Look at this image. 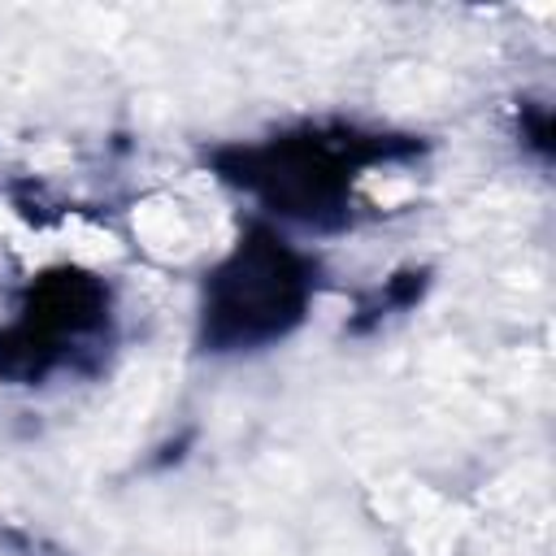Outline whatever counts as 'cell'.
Masks as SVG:
<instances>
[{
    "label": "cell",
    "instance_id": "6da1fadb",
    "mask_svg": "<svg viewBox=\"0 0 556 556\" xmlns=\"http://www.w3.org/2000/svg\"><path fill=\"white\" fill-rule=\"evenodd\" d=\"M135 230H139V239H143L156 256H174V252H182V248L191 243L182 213H174L165 200H148V204L135 213Z\"/></svg>",
    "mask_w": 556,
    "mask_h": 556
},
{
    "label": "cell",
    "instance_id": "7a4b0ae2",
    "mask_svg": "<svg viewBox=\"0 0 556 556\" xmlns=\"http://www.w3.org/2000/svg\"><path fill=\"white\" fill-rule=\"evenodd\" d=\"M70 252L83 256V261H104L117 252L113 235L100 230V226H87V222H70Z\"/></svg>",
    "mask_w": 556,
    "mask_h": 556
}]
</instances>
